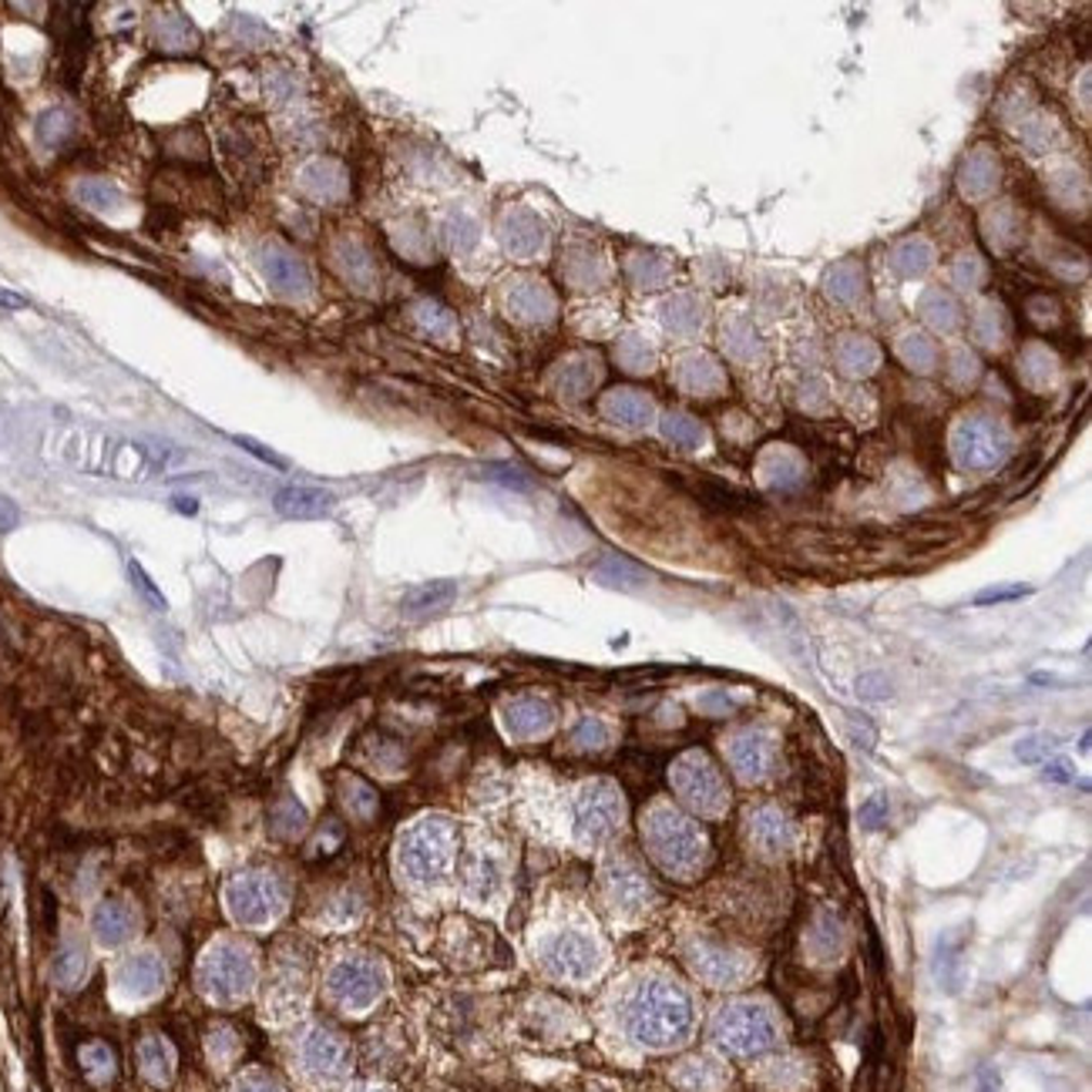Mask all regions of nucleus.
I'll use <instances>...</instances> for the list:
<instances>
[{
    "label": "nucleus",
    "mask_w": 1092,
    "mask_h": 1092,
    "mask_svg": "<svg viewBox=\"0 0 1092 1092\" xmlns=\"http://www.w3.org/2000/svg\"><path fill=\"white\" fill-rule=\"evenodd\" d=\"M622 1029L635 1045L672 1049L693 1032L689 995L669 978H642L622 1005Z\"/></svg>",
    "instance_id": "f257e3e1"
},
{
    "label": "nucleus",
    "mask_w": 1092,
    "mask_h": 1092,
    "mask_svg": "<svg viewBox=\"0 0 1092 1092\" xmlns=\"http://www.w3.org/2000/svg\"><path fill=\"white\" fill-rule=\"evenodd\" d=\"M199 991L215 1005H239L260 982V958L242 942H215L202 958L196 972Z\"/></svg>",
    "instance_id": "f03ea898"
},
{
    "label": "nucleus",
    "mask_w": 1092,
    "mask_h": 1092,
    "mask_svg": "<svg viewBox=\"0 0 1092 1092\" xmlns=\"http://www.w3.org/2000/svg\"><path fill=\"white\" fill-rule=\"evenodd\" d=\"M455 857V830L444 820H424L400 841V871L413 884H437Z\"/></svg>",
    "instance_id": "7ed1b4c3"
},
{
    "label": "nucleus",
    "mask_w": 1092,
    "mask_h": 1092,
    "mask_svg": "<svg viewBox=\"0 0 1092 1092\" xmlns=\"http://www.w3.org/2000/svg\"><path fill=\"white\" fill-rule=\"evenodd\" d=\"M293 1066L313 1086H337L350 1076L353 1055L340 1032L330 1025H306L293 1045Z\"/></svg>",
    "instance_id": "20e7f679"
},
{
    "label": "nucleus",
    "mask_w": 1092,
    "mask_h": 1092,
    "mask_svg": "<svg viewBox=\"0 0 1092 1092\" xmlns=\"http://www.w3.org/2000/svg\"><path fill=\"white\" fill-rule=\"evenodd\" d=\"M713 1036L726 1052L740 1055V1058L769 1052L780 1042V1029H777L774 1012H769L766 1005H756V1002L726 1005L720 1012L716 1025H713Z\"/></svg>",
    "instance_id": "39448f33"
},
{
    "label": "nucleus",
    "mask_w": 1092,
    "mask_h": 1092,
    "mask_svg": "<svg viewBox=\"0 0 1092 1092\" xmlns=\"http://www.w3.org/2000/svg\"><path fill=\"white\" fill-rule=\"evenodd\" d=\"M387 988V975L367 955H346L327 975V995L343 1012H367Z\"/></svg>",
    "instance_id": "423d86ee"
},
{
    "label": "nucleus",
    "mask_w": 1092,
    "mask_h": 1092,
    "mask_svg": "<svg viewBox=\"0 0 1092 1092\" xmlns=\"http://www.w3.org/2000/svg\"><path fill=\"white\" fill-rule=\"evenodd\" d=\"M538 961H541V969L549 972L552 978H562V982H586L598 972L602 965V951L598 945L586 935V931H555V935H549L541 942L538 948Z\"/></svg>",
    "instance_id": "0eeeda50"
},
{
    "label": "nucleus",
    "mask_w": 1092,
    "mask_h": 1092,
    "mask_svg": "<svg viewBox=\"0 0 1092 1092\" xmlns=\"http://www.w3.org/2000/svg\"><path fill=\"white\" fill-rule=\"evenodd\" d=\"M646 838H649L653 854L669 867V871H689V867H696L706 854L702 833L693 824H686L680 814H669V811H656L649 817Z\"/></svg>",
    "instance_id": "6e6552de"
},
{
    "label": "nucleus",
    "mask_w": 1092,
    "mask_h": 1092,
    "mask_svg": "<svg viewBox=\"0 0 1092 1092\" xmlns=\"http://www.w3.org/2000/svg\"><path fill=\"white\" fill-rule=\"evenodd\" d=\"M226 905L239 924H269L286 905V887L266 871H249L226 887Z\"/></svg>",
    "instance_id": "1a4fd4ad"
},
{
    "label": "nucleus",
    "mask_w": 1092,
    "mask_h": 1092,
    "mask_svg": "<svg viewBox=\"0 0 1092 1092\" xmlns=\"http://www.w3.org/2000/svg\"><path fill=\"white\" fill-rule=\"evenodd\" d=\"M622 824V797L613 784H589L575 797V830L586 844H598Z\"/></svg>",
    "instance_id": "9d476101"
},
{
    "label": "nucleus",
    "mask_w": 1092,
    "mask_h": 1092,
    "mask_svg": "<svg viewBox=\"0 0 1092 1092\" xmlns=\"http://www.w3.org/2000/svg\"><path fill=\"white\" fill-rule=\"evenodd\" d=\"M676 784H680V793L689 800V807H696L702 814H720L723 811L726 790H723V780L713 769V763L706 756H699V753L683 756L680 766H676Z\"/></svg>",
    "instance_id": "9b49d317"
},
{
    "label": "nucleus",
    "mask_w": 1092,
    "mask_h": 1092,
    "mask_svg": "<svg viewBox=\"0 0 1092 1092\" xmlns=\"http://www.w3.org/2000/svg\"><path fill=\"white\" fill-rule=\"evenodd\" d=\"M115 985L121 988V995H128V999H155V995L166 988L162 958L152 951L128 955L115 972Z\"/></svg>",
    "instance_id": "f8f14e48"
},
{
    "label": "nucleus",
    "mask_w": 1092,
    "mask_h": 1092,
    "mask_svg": "<svg viewBox=\"0 0 1092 1092\" xmlns=\"http://www.w3.org/2000/svg\"><path fill=\"white\" fill-rule=\"evenodd\" d=\"M337 498L327 488H310V485H289L279 488L273 498V508L279 511L282 518H293V522H313V518H327L333 511Z\"/></svg>",
    "instance_id": "ddd939ff"
},
{
    "label": "nucleus",
    "mask_w": 1092,
    "mask_h": 1092,
    "mask_svg": "<svg viewBox=\"0 0 1092 1092\" xmlns=\"http://www.w3.org/2000/svg\"><path fill=\"white\" fill-rule=\"evenodd\" d=\"M91 931L102 945H124L128 938H135L139 931V915L135 908L121 902V897H108L91 915Z\"/></svg>",
    "instance_id": "4468645a"
},
{
    "label": "nucleus",
    "mask_w": 1092,
    "mask_h": 1092,
    "mask_svg": "<svg viewBox=\"0 0 1092 1092\" xmlns=\"http://www.w3.org/2000/svg\"><path fill=\"white\" fill-rule=\"evenodd\" d=\"M605 884H608V894H613L616 908H622V911H642L653 897L649 878L629 860H619V864L608 867Z\"/></svg>",
    "instance_id": "2eb2a0df"
},
{
    "label": "nucleus",
    "mask_w": 1092,
    "mask_h": 1092,
    "mask_svg": "<svg viewBox=\"0 0 1092 1092\" xmlns=\"http://www.w3.org/2000/svg\"><path fill=\"white\" fill-rule=\"evenodd\" d=\"M955 447H958V461H961V464H969V468H988V464H995V461L1002 458L1005 440H1002V434H995L988 424L972 421V424H965V427L958 431Z\"/></svg>",
    "instance_id": "dca6fc26"
},
{
    "label": "nucleus",
    "mask_w": 1092,
    "mask_h": 1092,
    "mask_svg": "<svg viewBox=\"0 0 1092 1092\" xmlns=\"http://www.w3.org/2000/svg\"><path fill=\"white\" fill-rule=\"evenodd\" d=\"M135 1058H139V1073L152 1086H169L175 1079L179 1058H175V1045L166 1036H158V1032L145 1036L135 1049Z\"/></svg>",
    "instance_id": "f3484780"
},
{
    "label": "nucleus",
    "mask_w": 1092,
    "mask_h": 1092,
    "mask_svg": "<svg viewBox=\"0 0 1092 1092\" xmlns=\"http://www.w3.org/2000/svg\"><path fill=\"white\" fill-rule=\"evenodd\" d=\"M260 266H263L269 286H276L279 293H289V297L310 293V273H306V266L297 260V255H289L282 249H266Z\"/></svg>",
    "instance_id": "a211bd4d"
},
{
    "label": "nucleus",
    "mask_w": 1092,
    "mask_h": 1092,
    "mask_svg": "<svg viewBox=\"0 0 1092 1092\" xmlns=\"http://www.w3.org/2000/svg\"><path fill=\"white\" fill-rule=\"evenodd\" d=\"M306 999V978L297 965H279L276 969V978L266 991V1009L273 1015H293Z\"/></svg>",
    "instance_id": "6ab92c4d"
},
{
    "label": "nucleus",
    "mask_w": 1092,
    "mask_h": 1092,
    "mask_svg": "<svg viewBox=\"0 0 1092 1092\" xmlns=\"http://www.w3.org/2000/svg\"><path fill=\"white\" fill-rule=\"evenodd\" d=\"M729 760L747 780H763L769 774V766H774V747H769V740H763L760 733H747L740 740H733Z\"/></svg>",
    "instance_id": "aec40b11"
},
{
    "label": "nucleus",
    "mask_w": 1092,
    "mask_h": 1092,
    "mask_svg": "<svg viewBox=\"0 0 1092 1092\" xmlns=\"http://www.w3.org/2000/svg\"><path fill=\"white\" fill-rule=\"evenodd\" d=\"M693 969L706 978V982H713V985H733V982H740L747 965H744V958L740 955H733L726 948H713V945H706L696 951L693 958Z\"/></svg>",
    "instance_id": "412c9836"
},
{
    "label": "nucleus",
    "mask_w": 1092,
    "mask_h": 1092,
    "mask_svg": "<svg viewBox=\"0 0 1092 1092\" xmlns=\"http://www.w3.org/2000/svg\"><path fill=\"white\" fill-rule=\"evenodd\" d=\"M504 720H508V729L515 733V736H538L544 733L552 723H555V713H552V706L549 702H541V699H515L504 710Z\"/></svg>",
    "instance_id": "4be33fe9"
},
{
    "label": "nucleus",
    "mask_w": 1092,
    "mask_h": 1092,
    "mask_svg": "<svg viewBox=\"0 0 1092 1092\" xmlns=\"http://www.w3.org/2000/svg\"><path fill=\"white\" fill-rule=\"evenodd\" d=\"M464 887L471 897H477V902H488V897L498 894L501 887V864L495 854H471L468 857V867H464Z\"/></svg>",
    "instance_id": "5701e85b"
},
{
    "label": "nucleus",
    "mask_w": 1092,
    "mask_h": 1092,
    "mask_svg": "<svg viewBox=\"0 0 1092 1092\" xmlns=\"http://www.w3.org/2000/svg\"><path fill=\"white\" fill-rule=\"evenodd\" d=\"M78 1066H81V1073L91 1079V1082H108V1079H115V1073H118V1058H115V1049L108 1045V1042H102V1039H88L81 1049H78Z\"/></svg>",
    "instance_id": "b1692460"
},
{
    "label": "nucleus",
    "mask_w": 1092,
    "mask_h": 1092,
    "mask_svg": "<svg viewBox=\"0 0 1092 1092\" xmlns=\"http://www.w3.org/2000/svg\"><path fill=\"white\" fill-rule=\"evenodd\" d=\"M676 1079L686 1092H716L726 1076L716 1063H710V1058H689V1063L676 1069Z\"/></svg>",
    "instance_id": "393cba45"
},
{
    "label": "nucleus",
    "mask_w": 1092,
    "mask_h": 1092,
    "mask_svg": "<svg viewBox=\"0 0 1092 1092\" xmlns=\"http://www.w3.org/2000/svg\"><path fill=\"white\" fill-rule=\"evenodd\" d=\"M455 595H458V586H455V582H431V586H421V589H413V592L404 598V613H407V616H427V613H437V608H444Z\"/></svg>",
    "instance_id": "a878e982"
},
{
    "label": "nucleus",
    "mask_w": 1092,
    "mask_h": 1092,
    "mask_svg": "<svg viewBox=\"0 0 1092 1092\" xmlns=\"http://www.w3.org/2000/svg\"><path fill=\"white\" fill-rule=\"evenodd\" d=\"M541 226H538V222L531 219V215H525V212H518V215H511L508 222H504V242H508V249L511 252H518V255H528V252H535L538 246H541Z\"/></svg>",
    "instance_id": "bb28decb"
},
{
    "label": "nucleus",
    "mask_w": 1092,
    "mask_h": 1092,
    "mask_svg": "<svg viewBox=\"0 0 1092 1092\" xmlns=\"http://www.w3.org/2000/svg\"><path fill=\"white\" fill-rule=\"evenodd\" d=\"M602 407L608 417H616L622 424H642V421H649V413H653V404L646 397H639L635 391H616L613 397H605Z\"/></svg>",
    "instance_id": "cd10ccee"
},
{
    "label": "nucleus",
    "mask_w": 1092,
    "mask_h": 1092,
    "mask_svg": "<svg viewBox=\"0 0 1092 1092\" xmlns=\"http://www.w3.org/2000/svg\"><path fill=\"white\" fill-rule=\"evenodd\" d=\"M595 575L602 578L605 586H619V589H635V586H642L649 578L639 565H632L629 558H619V555L602 558L598 568H595Z\"/></svg>",
    "instance_id": "c85d7f7f"
},
{
    "label": "nucleus",
    "mask_w": 1092,
    "mask_h": 1092,
    "mask_svg": "<svg viewBox=\"0 0 1092 1092\" xmlns=\"http://www.w3.org/2000/svg\"><path fill=\"white\" fill-rule=\"evenodd\" d=\"M78 199L88 209L108 212V209H115L121 202V192L111 182H105V179H84V182H78Z\"/></svg>",
    "instance_id": "c756f323"
},
{
    "label": "nucleus",
    "mask_w": 1092,
    "mask_h": 1092,
    "mask_svg": "<svg viewBox=\"0 0 1092 1092\" xmlns=\"http://www.w3.org/2000/svg\"><path fill=\"white\" fill-rule=\"evenodd\" d=\"M38 132H41V142L57 148L71 139V115L68 111H61V108H51L41 115V124H38Z\"/></svg>",
    "instance_id": "7c9ffc66"
},
{
    "label": "nucleus",
    "mask_w": 1092,
    "mask_h": 1092,
    "mask_svg": "<svg viewBox=\"0 0 1092 1092\" xmlns=\"http://www.w3.org/2000/svg\"><path fill=\"white\" fill-rule=\"evenodd\" d=\"M662 434L680 447H699V440H702V427L696 421H689V417H680V413L666 417Z\"/></svg>",
    "instance_id": "2f4dec72"
},
{
    "label": "nucleus",
    "mask_w": 1092,
    "mask_h": 1092,
    "mask_svg": "<svg viewBox=\"0 0 1092 1092\" xmlns=\"http://www.w3.org/2000/svg\"><path fill=\"white\" fill-rule=\"evenodd\" d=\"M1052 750H1055V740H1052V736L1036 733V736H1025V740H1018L1015 756H1018L1022 763H1042V760L1052 756Z\"/></svg>",
    "instance_id": "473e14b6"
},
{
    "label": "nucleus",
    "mask_w": 1092,
    "mask_h": 1092,
    "mask_svg": "<svg viewBox=\"0 0 1092 1092\" xmlns=\"http://www.w3.org/2000/svg\"><path fill=\"white\" fill-rule=\"evenodd\" d=\"M226 1092H286V1089L263 1069H246L242 1076L233 1079V1086Z\"/></svg>",
    "instance_id": "72a5a7b5"
},
{
    "label": "nucleus",
    "mask_w": 1092,
    "mask_h": 1092,
    "mask_svg": "<svg viewBox=\"0 0 1092 1092\" xmlns=\"http://www.w3.org/2000/svg\"><path fill=\"white\" fill-rule=\"evenodd\" d=\"M699 495H702L706 501H710V504L723 508V511H740V508H747V498H744V495H736L733 488L716 485V481H702V485H699Z\"/></svg>",
    "instance_id": "f704fd0d"
},
{
    "label": "nucleus",
    "mask_w": 1092,
    "mask_h": 1092,
    "mask_svg": "<svg viewBox=\"0 0 1092 1092\" xmlns=\"http://www.w3.org/2000/svg\"><path fill=\"white\" fill-rule=\"evenodd\" d=\"M571 740H575L578 747H586V750H595V747H605V744H608V729H605L602 720H582V723L575 726Z\"/></svg>",
    "instance_id": "c9c22d12"
},
{
    "label": "nucleus",
    "mask_w": 1092,
    "mask_h": 1092,
    "mask_svg": "<svg viewBox=\"0 0 1092 1092\" xmlns=\"http://www.w3.org/2000/svg\"><path fill=\"white\" fill-rule=\"evenodd\" d=\"M128 575H132V586L139 589V595H142L145 602H152L155 608H166V605H169V602H166V595L158 592V586L152 582L148 571H145L139 562H128Z\"/></svg>",
    "instance_id": "e433bc0d"
},
{
    "label": "nucleus",
    "mask_w": 1092,
    "mask_h": 1092,
    "mask_svg": "<svg viewBox=\"0 0 1092 1092\" xmlns=\"http://www.w3.org/2000/svg\"><path fill=\"white\" fill-rule=\"evenodd\" d=\"M233 440L242 447V451H249L252 458H260V461H263V464H269V468H279V471H286V468H289V461H286L282 455H276L273 447H269V444H263V440L246 437V434H236Z\"/></svg>",
    "instance_id": "4c0bfd02"
},
{
    "label": "nucleus",
    "mask_w": 1092,
    "mask_h": 1092,
    "mask_svg": "<svg viewBox=\"0 0 1092 1092\" xmlns=\"http://www.w3.org/2000/svg\"><path fill=\"white\" fill-rule=\"evenodd\" d=\"M81 972H84V958H81V951H64V955L57 958V982H61L64 988L78 985V982H81Z\"/></svg>",
    "instance_id": "58836bf2"
},
{
    "label": "nucleus",
    "mask_w": 1092,
    "mask_h": 1092,
    "mask_svg": "<svg viewBox=\"0 0 1092 1092\" xmlns=\"http://www.w3.org/2000/svg\"><path fill=\"white\" fill-rule=\"evenodd\" d=\"M209 1052H212V1058H219V1063L236 1055V1032L229 1029V1025H215V1032L209 1036Z\"/></svg>",
    "instance_id": "ea45409f"
},
{
    "label": "nucleus",
    "mask_w": 1092,
    "mask_h": 1092,
    "mask_svg": "<svg viewBox=\"0 0 1092 1092\" xmlns=\"http://www.w3.org/2000/svg\"><path fill=\"white\" fill-rule=\"evenodd\" d=\"M488 477L498 481V485H504V488H518V491L528 488V477H525L518 468H511V464H491V468H488Z\"/></svg>",
    "instance_id": "a19ab883"
},
{
    "label": "nucleus",
    "mask_w": 1092,
    "mask_h": 1092,
    "mask_svg": "<svg viewBox=\"0 0 1092 1092\" xmlns=\"http://www.w3.org/2000/svg\"><path fill=\"white\" fill-rule=\"evenodd\" d=\"M1032 589L1029 586H1002V589H988L982 595H975V605H995V602H1012V598H1022V595H1029Z\"/></svg>",
    "instance_id": "79ce46f5"
},
{
    "label": "nucleus",
    "mask_w": 1092,
    "mask_h": 1092,
    "mask_svg": "<svg viewBox=\"0 0 1092 1092\" xmlns=\"http://www.w3.org/2000/svg\"><path fill=\"white\" fill-rule=\"evenodd\" d=\"M884 820H887V800H884V797H874L871 804H867V807L860 811V824H864V827H881Z\"/></svg>",
    "instance_id": "37998d69"
},
{
    "label": "nucleus",
    "mask_w": 1092,
    "mask_h": 1092,
    "mask_svg": "<svg viewBox=\"0 0 1092 1092\" xmlns=\"http://www.w3.org/2000/svg\"><path fill=\"white\" fill-rule=\"evenodd\" d=\"M17 525H21V511H17V504H14L11 498L0 495V535L14 531Z\"/></svg>",
    "instance_id": "c03bdc74"
},
{
    "label": "nucleus",
    "mask_w": 1092,
    "mask_h": 1092,
    "mask_svg": "<svg viewBox=\"0 0 1092 1092\" xmlns=\"http://www.w3.org/2000/svg\"><path fill=\"white\" fill-rule=\"evenodd\" d=\"M1045 780H1052V784H1073L1076 774H1073V766L1066 760H1045Z\"/></svg>",
    "instance_id": "a18cd8bd"
},
{
    "label": "nucleus",
    "mask_w": 1092,
    "mask_h": 1092,
    "mask_svg": "<svg viewBox=\"0 0 1092 1092\" xmlns=\"http://www.w3.org/2000/svg\"><path fill=\"white\" fill-rule=\"evenodd\" d=\"M0 306H4V310H24L27 300L21 293H14V289H0Z\"/></svg>",
    "instance_id": "49530a36"
},
{
    "label": "nucleus",
    "mask_w": 1092,
    "mask_h": 1092,
    "mask_svg": "<svg viewBox=\"0 0 1092 1092\" xmlns=\"http://www.w3.org/2000/svg\"><path fill=\"white\" fill-rule=\"evenodd\" d=\"M982 1092H999V1076H995V1073H985V1076H982Z\"/></svg>",
    "instance_id": "de8ad7c7"
},
{
    "label": "nucleus",
    "mask_w": 1092,
    "mask_h": 1092,
    "mask_svg": "<svg viewBox=\"0 0 1092 1092\" xmlns=\"http://www.w3.org/2000/svg\"><path fill=\"white\" fill-rule=\"evenodd\" d=\"M350 1092H391V1089H383V1086H377V1082H360V1086H353Z\"/></svg>",
    "instance_id": "09e8293b"
}]
</instances>
